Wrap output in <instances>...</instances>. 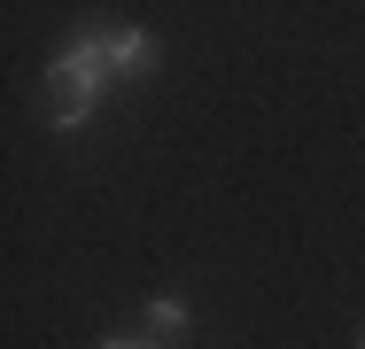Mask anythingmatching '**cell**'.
Instances as JSON below:
<instances>
[{"mask_svg":"<svg viewBox=\"0 0 365 349\" xmlns=\"http://www.w3.org/2000/svg\"><path fill=\"white\" fill-rule=\"evenodd\" d=\"M148 326H163V334H187V303H179V295H155V303H148Z\"/></svg>","mask_w":365,"mask_h":349,"instance_id":"3957f363","label":"cell"},{"mask_svg":"<svg viewBox=\"0 0 365 349\" xmlns=\"http://www.w3.org/2000/svg\"><path fill=\"white\" fill-rule=\"evenodd\" d=\"M109 55H117V78H148L155 70V39L148 31H109Z\"/></svg>","mask_w":365,"mask_h":349,"instance_id":"7a4b0ae2","label":"cell"},{"mask_svg":"<svg viewBox=\"0 0 365 349\" xmlns=\"http://www.w3.org/2000/svg\"><path fill=\"white\" fill-rule=\"evenodd\" d=\"M109 78H117L109 31H86V39H71V47H63V55L47 63V117H55L63 132H71V125H86Z\"/></svg>","mask_w":365,"mask_h":349,"instance_id":"6da1fadb","label":"cell"},{"mask_svg":"<svg viewBox=\"0 0 365 349\" xmlns=\"http://www.w3.org/2000/svg\"><path fill=\"white\" fill-rule=\"evenodd\" d=\"M109 349H140V342H109Z\"/></svg>","mask_w":365,"mask_h":349,"instance_id":"277c9868","label":"cell"}]
</instances>
